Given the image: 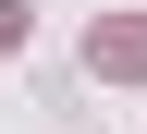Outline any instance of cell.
Returning a JSON list of instances; mask_svg holds the SVG:
<instances>
[{
  "instance_id": "6da1fadb",
  "label": "cell",
  "mask_w": 147,
  "mask_h": 134,
  "mask_svg": "<svg viewBox=\"0 0 147 134\" xmlns=\"http://www.w3.org/2000/svg\"><path fill=\"white\" fill-rule=\"evenodd\" d=\"M86 73H147V25H98L86 37Z\"/></svg>"
},
{
  "instance_id": "7a4b0ae2",
  "label": "cell",
  "mask_w": 147,
  "mask_h": 134,
  "mask_svg": "<svg viewBox=\"0 0 147 134\" xmlns=\"http://www.w3.org/2000/svg\"><path fill=\"white\" fill-rule=\"evenodd\" d=\"M25 25H37V0H0V49H25Z\"/></svg>"
}]
</instances>
